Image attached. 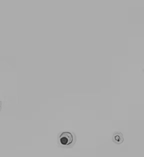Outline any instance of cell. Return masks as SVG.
<instances>
[{
    "label": "cell",
    "mask_w": 144,
    "mask_h": 157,
    "mask_svg": "<svg viewBox=\"0 0 144 157\" xmlns=\"http://www.w3.org/2000/svg\"><path fill=\"white\" fill-rule=\"evenodd\" d=\"M2 102L0 101V111H2Z\"/></svg>",
    "instance_id": "3"
},
{
    "label": "cell",
    "mask_w": 144,
    "mask_h": 157,
    "mask_svg": "<svg viewBox=\"0 0 144 157\" xmlns=\"http://www.w3.org/2000/svg\"><path fill=\"white\" fill-rule=\"evenodd\" d=\"M115 140H117V141H118V140H121V136L117 134L115 136Z\"/></svg>",
    "instance_id": "2"
},
{
    "label": "cell",
    "mask_w": 144,
    "mask_h": 157,
    "mask_svg": "<svg viewBox=\"0 0 144 157\" xmlns=\"http://www.w3.org/2000/svg\"><path fill=\"white\" fill-rule=\"evenodd\" d=\"M75 141L76 137L74 133L64 132L60 136L59 142L65 147H71L75 144Z\"/></svg>",
    "instance_id": "1"
}]
</instances>
